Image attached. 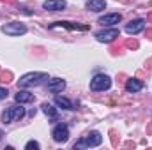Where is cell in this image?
<instances>
[{
    "label": "cell",
    "mask_w": 152,
    "mask_h": 150,
    "mask_svg": "<svg viewBox=\"0 0 152 150\" xmlns=\"http://www.w3.org/2000/svg\"><path fill=\"white\" fill-rule=\"evenodd\" d=\"M2 138H4V133H2V129H0V140H2Z\"/></svg>",
    "instance_id": "cell-20"
},
{
    "label": "cell",
    "mask_w": 152,
    "mask_h": 150,
    "mask_svg": "<svg viewBox=\"0 0 152 150\" xmlns=\"http://www.w3.org/2000/svg\"><path fill=\"white\" fill-rule=\"evenodd\" d=\"M25 149H27V150H37L39 149V143H37V141H28V143L25 145Z\"/></svg>",
    "instance_id": "cell-18"
},
{
    "label": "cell",
    "mask_w": 152,
    "mask_h": 150,
    "mask_svg": "<svg viewBox=\"0 0 152 150\" xmlns=\"http://www.w3.org/2000/svg\"><path fill=\"white\" fill-rule=\"evenodd\" d=\"M2 32L7 34V36H23L27 32V27L23 23H18V21H12V23H7L2 27Z\"/></svg>",
    "instance_id": "cell-6"
},
{
    "label": "cell",
    "mask_w": 152,
    "mask_h": 150,
    "mask_svg": "<svg viewBox=\"0 0 152 150\" xmlns=\"http://www.w3.org/2000/svg\"><path fill=\"white\" fill-rule=\"evenodd\" d=\"M143 28H145V21H143V20H134V21H129V23L126 25V32H127L129 36L140 34Z\"/></svg>",
    "instance_id": "cell-8"
},
{
    "label": "cell",
    "mask_w": 152,
    "mask_h": 150,
    "mask_svg": "<svg viewBox=\"0 0 152 150\" xmlns=\"http://www.w3.org/2000/svg\"><path fill=\"white\" fill-rule=\"evenodd\" d=\"M25 115V108L20 104H14V106H11V108H7L5 111L2 113V122L4 124H12L14 120H20L21 117Z\"/></svg>",
    "instance_id": "cell-2"
},
{
    "label": "cell",
    "mask_w": 152,
    "mask_h": 150,
    "mask_svg": "<svg viewBox=\"0 0 152 150\" xmlns=\"http://www.w3.org/2000/svg\"><path fill=\"white\" fill-rule=\"evenodd\" d=\"M104 7H106V2L104 0H87V9L88 11L101 12V11H104Z\"/></svg>",
    "instance_id": "cell-13"
},
{
    "label": "cell",
    "mask_w": 152,
    "mask_h": 150,
    "mask_svg": "<svg viewBox=\"0 0 152 150\" xmlns=\"http://www.w3.org/2000/svg\"><path fill=\"white\" fill-rule=\"evenodd\" d=\"M7 94H9V92H7V88H2V87H0V99H5V97H7Z\"/></svg>",
    "instance_id": "cell-19"
},
{
    "label": "cell",
    "mask_w": 152,
    "mask_h": 150,
    "mask_svg": "<svg viewBox=\"0 0 152 150\" xmlns=\"http://www.w3.org/2000/svg\"><path fill=\"white\" fill-rule=\"evenodd\" d=\"M48 79V74L46 73H28V74L21 76L18 79V87L20 88H30V87H37L42 81Z\"/></svg>",
    "instance_id": "cell-1"
},
{
    "label": "cell",
    "mask_w": 152,
    "mask_h": 150,
    "mask_svg": "<svg viewBox=\"0 0 152 150\" xmlns=\"http://www.w3.org/2000/svg\"><path fill=\"white\" fill-rule=\"evenodd\" d=\"M14 99H16V103H20V104H23V103H32V101H34V94H30V92H27V90H20V92L14 95Z\"/></svg>",
    "instance_id": "cell-14"
},
{
    "label": "cell",
    "mask_w": 152,
    "mask_h": 150,
    "mask_svg": "<svg viewBox=\"0 0 152 150\" xmlns=\"http://www.w3.org/2000/svg\"><path fill=\"white\" fill-rule=\"evenodd\" d=\"M110 87H112V79L106 74H97L90 79V90L94 92H103V90H108Z\"/></svg>",
    "instance_id": "cell-3"
},
{
    "label": "cell",
    "mask_w": 152,
    "mask_h": 150,
    "mask_svg": "<svg viewBox=\"0 0 152 150\" xmlns=\"http://www.w3.org/2000/svg\"><path fill=\"white\" fill-rule=\"evenodd\" d=\"M51 136L57 143H66L69 140V127L66 124H58L55 125V129L51 131Z\"/></svg>",
    "instance_id": "cell-5"
},
{
    "label": "cell",
    "mask_w": 152,
    "mask_h": 150,
    "mask_svg": "<svg viewBox=\"0 0 152 150\" xmlns=\"http://www.w3.org/2000/svg\"><path fill=\"white\" fill-rule=\"evenodd\" d=\"M120 20H122V16H120L118 12H112V14H106V16L99 18V23H101L103 27H112L115 23H118Z\"/></svg>",
    "instance_id": "cell-11"
},
{
    "label": "cell",
    "mask_w": 152,
    "mask_h": 150,
    "mask_svg": "<svg viewBox=\"0 0 152 150\" xmlns=\"http://www.w3.org/2000/svg\"><path fill=\"white\" fill-rule=\"evenodd\" d=\"M142 88H143V83H142L140 79H136V78H131V79H127V83H126V90H127L129 94L140 92Z\"/></svg>",
    "instance_id": "cell-12"
},
{
    "label": "cell",
    "mask_w": 152,
    "mask_h": 150,
    "mask_svg": "<svg viewBox=\"0 0 152 150\" xmlns=\"http://www.w3.org/2000/svg\"><path fill=\"white\" fill-rule=\"evenodd\" d=\"M118 30L117 28H110V30H99L97 34H96V39L99 41V42H112L115 37H118Z\"/></svg>",
    "instance_id": "cell-7"
},
{
    "label": "cell",
    "mask_w": 152,
    "mask_h": 150,
    "mask_svg": "<svg viewBox=\"0 0 152 150\" xmlns=\"http://www.w3.org/2000/svg\"><path fill=\"white\" fill-rule=\"evenodd\" d=\"M55 104L60 106V108H64V110H75V108H73V103H71L69 99L62 97V95H57V97H55Z\"/></svg>",
    "instance_id": "cell-15"
},
{
    "label": "cell",
    "mask_w": 152,
    "mask_h": 150,
    "mask_svg": "<svg viewBox=\"0 0 152 150\" xmlns=\"http://www.w3.org/2000/svg\"><path fill=\"white\" fill-rule=\"evenodd\" d=\"M101 143H103V136H101V133L92 131V133H88L87 136H83L75 147H97V145H101Z\"/></svg>",
    "instance_id": "cell-4"
},
{
    "label": "cell",
    "mask_w": 152,
    "mask_h": 150,
    "mask_svg": "<svg viewBox=\"0 0 152 150\" xmlns=\"http://www.w3.org/2000/svg\"><path fill=\"white\" fill-rule=\"evenodd\" d=\"M46 88H48L50 92H53V94L62 92V90L66 88V81H64L62 78H53V79H50V81H48Z\"/></svg>",
    "instance_id": "cell-9"
},
{
    "label": "cell",
    "mask_w": 152,
    "mask_h": 150,
    "mask_svg": "<svg viewBox=\"0 0 152 150\" xmlns=\"http://www.w3.org/2000/svg\"><path fill=\"white\" fill-rule=\"evenodd\" d=\"M41 108H42V111L46 113V115H48V117H51V118H53V120H55V118H57V110H55V108H53V106H51V104H50V103H44V104H42V106H41Z\"/></svg>",
    "instance_id": "cell-17"
},
{
    "label": "cell",
    "mask_w": 152,
    "mask_h": 150,
    "mask_svg": "<svg viewBox=\"0 0 152 150\" xmlns=\"http://www.w3.org/2000/svg\"><path fill=\"white\" fill-rule=\"evenodd\" d=\"M57 27H66V28H71V30H87V27H81V25H73V23H69V21H58V23H55V25H51V28H57Z\"/></svg>",
    "instance_id": "cell-16"
},
{
    "label": "cell",
    "mask_w": 152,
    "mask_h": 150,
    "mask_svg": "<svg viewBox=\"0 0 152 150\" xmlns=\"http://www.w3.org/2000/svg\"><path fill=\"white\" fill-rule=\"evenodd\" d=\"M66 0H46L44 4H42V7L46 9V11H64L66 9Z\"/></svg>",
    "instance_id": "cell-10"
}]
</instances>
